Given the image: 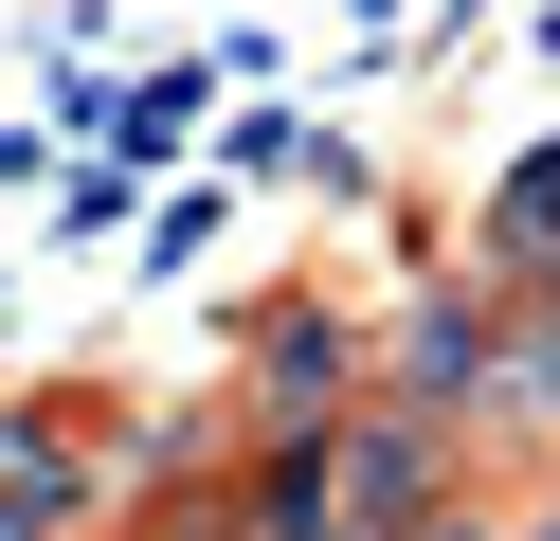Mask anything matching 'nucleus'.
Listing matches in <instances>:
<instances>
[{
    "label": "nucleus",
    "mask_w": 560,
    "mask_h": 541,
    "mask_svg": "<svg viewBox=\"0 0 560 541\" xmlns=\"http://www.w3.org/2000/svg\"><path fill=\"white\" fill-rule=\"evenodd\" d=\"M380 397H398V415H506V289L488 271H452V289H416L398 325H380Z\"/></svg>",
    "instance_id": "1"
},
{
    "label": "nucleus",
    "mask_w": 560,
    "mask_h": 541,
    "mask_svg": "<svg viewBox=\"0 0 560 541\" xmlns=\"http://www.w3.org/2000/svg\"><path fill=\"white\" fill-rule=\"evenodd\" d=\"M362 397H380V343H362V325H326V307H271L254 325V433H271V451H290V433H343Z\"/></svg>",
    "instance_id": "2"
},
{
    "label": "nucleus",
    "mask_w": 560,
    "mask_h": 541,
    "mask_svg": "<svg viewBox=\"0 0 560 541\" xmlns=\"http://www.w3.org/2000/svg\"><path fill=\"white\" fill-rule=\"evenodd\" d=\"M343 524L362 541H434L452 524V433L398 415V397H362V415H343Z\"/></svg>",
    "instance_id": "3"
},
{
    "label": "nucleus",
    "mask_w": 560,
    "mask_h": 541,
    "mask_svg": "<svg viewBox=\"0 0 560 541\" xmlns=\"http://www.w3.org/2000/svg\"><path fill=\"white\" fill-rule=\"evenodd\" d=\"M470 271L506 289V307H560V144H524V163L488 180V216H470Z\"/></svg>",
    "instance_id": "4"
},
{
    "label": "nucleus",
    "mask_w": 560,
    "mask_h": 541,
    "mask_svg": "<svg viewBox=\"0 0 560 541\" xmlns=\"http://www.w3.org/2000/svg\"><path fill=\"white\" fill-rule=\"evenodd\" d=\"M235 541H362V524H343V433H290V451H254V487H235Z\"/></svg>",
    "instance_id": "5"
},
{
    "label": "nucleus",
    "mask_w": 560,
    "mask_h": 541,
    "mask_svg": "<svg viewBox=\"0 0 560 541\" xmlns=\"http://www.w3.org/2000/svg\"><path fill=\"white\" fill-rule=\"evenodd\" d=\"M91 505H109V469L73 433H0V541H73Z\"/></svg>",
    "instance_id": "6"
},
{
    "label": "nucleus",
    "mask_w": 560,
    "mask_h": 541,
    "mask_svg": "<svg viewBox=\"0 0 560 541\" xmlns=\"http://www.w3.org/2000/svg\"><path fill=\"white\" fill-rule=\"evenodd\" d=\"M506 415L560 433V307H506Z\"/></svg>",
    "instance_id": "7"
},
{
    "label": "nucleus",
    "mask_w": 560,
    "mask_h": 541,
    "mask_svg": "<svg viewBox=\"0 0 560 541\" xmlns=\"http://www.w3.org/2000/svg\"><path fill=\"white\" fill-rule=\"evenodd\" d=\"M416 19H434V36H470V0H416Z\"/></svg>",
    "instance_id": "8"
},
{
    "label": "nucleus",
    "mask_w": 560,
    "mask_h": 541,
    "mask_svg": "<svg viewBox=\"0 0 560 541\" xmlns=\"http://www.w3.org/2000/svg\"><path fill=\"white\" fill-rule=\"evenodd\" d=\"M506 541H560V505H524V524H506Z\"/></svg>",
    "instance_id": "9"
},
{
    "label": "nucleus",
    "mask_w": 560,
    "mask_h": 541,
    "mask_svg": "<svg viewBox=\"0 0 560 541\" xmlns=\"http://www.w3.org/2000/svg\"><path fill=\"white\" fill-rule=\"evenodd\" d=\"M163 541H235V524H163Z\"/></svg>",
    "instance_id": "10"
}]
</instances>
